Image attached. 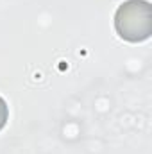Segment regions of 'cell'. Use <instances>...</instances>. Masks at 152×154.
Wrapping results in <instances>:
<instances>
[{
	"label": "cell",
	"instance_id": "1",
	"mask_svg": "<svg viewBox=\"0 0 152 154\" xmlns=\"http://www.w3.org/2000/svg\"><path fill=\"white\" fill-rule=\"evenodd\" d=\"M114 29L120 38L131 43L143 41L150 36V5L145 0H127L114 14Z\"/></svg>",
	"mask_w": 152,
	"mask_h": 154
},
{
	"label": "cell",
	"instance_id": "2",
	"mask_svg": "<svg viewBox=\"0 0 152 154\" xmlns=\"http://www.w3.org/2000/svg\"><path fill=\"white\" fill-rule=\"evenodd\" d=\"M7 118H9V108H7V102L0 97V131L5 127Z\"/></svg>",
	"mask_w": 152,
	"mask_h": 154
}]
</instances>
